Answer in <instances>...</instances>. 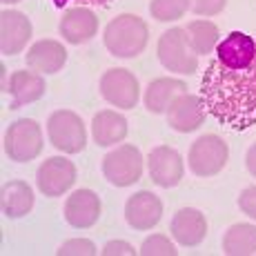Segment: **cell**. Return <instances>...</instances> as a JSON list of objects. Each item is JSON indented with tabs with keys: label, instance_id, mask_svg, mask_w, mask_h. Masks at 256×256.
<instances>
[{
	"label": "cell",
	"instance_id": "1",
	"mask_svg": "<svg viewBox=\"0 0 256 256\" xmlns=\"http://www.w3.org/2000/svg\"><path fill=\"white\" fill-rule=\"evenodd\" d=\"M205 110L234 132L256 127V56L248 67L228 70L212 60L200 80Z\"/></svg>",
	"mask_w": 256,
	"mask_h": 256
},
{
	"label": "cell",
	"instance_id": "2",
	"mask_svg": "<svg viewBox=\"0 0 256 256\" xmlns=\"http://www.w3.org/2000/svg\"><path fill=\"white\" fill-rule=\"evenodd\" d=\"M107 52L116 58H136L150 42V27L136 14H120L105 27L102 34Z\"/></svg>",
	"mask_w": 256,
	"mask_h": 256
},
{
	"label": "cell",
	"instance_id": "3",
	"mask_svg": "<svg viewBox=\"0 0 256 256\" xmlns=\"http://www.w3.org/2000/svg\"><path fill=\"white\" fill-rule=\"evenodd\" d=\"M156 54H158L160 65L167 72L185 74V76H192V74L198 72V54L194 52L190 36H187V29L183 27L167 29L158 38Z\"/></svg>",
	"mask_w": 256,
	"mask_h": 256
},
{
	"label": "cell",
	"instance_id": "4",
	"mask_svg": "<svg viewBox=\"0 0 256 256\" xmlns=\"http://www.w3.org/2000/svg\"><path fill=\"white\" fill-rule=\"evenodd\" d=\"M4 154L14 163H29L42 154V127L34 118H18L4 132Z\"/></svg>",
	"mask_w": 256,
	"mask_h": 256
},
{
	"label": "cell",
	"instance_id": "5",
	"mask_svg": "<svg viewBox=\"0 0 256 256\" xmlns=\"http://www.w3.org/2000/svg\"><path fill=\"white\" fill-rule=\"evenodd\" d=\"M228 160L230 147L216 134H205L196 138L190 147V154H187V165H190L192 174L198 178H212V176L220 174Z\"/></svg>",
	"mask_w": 256,
	"mask_h": 256
},
{
	"label": "cell",
	"instance_id": "6",
	"mask_svg": "<svg viewBox=\"0 0 256 256\" xmlns=\"http://www.w3.org/2000/svg\"><path fill=\"white\" fill-rule=\"evenodd\" d=\"M49 142L62 154H78L87 145V130L82 118L72 110H58L47 120Z\"/></svg>",
	"mask_w": 256,
	"mask_h": 256
},
{
	"label": "cell",
	"instance_id": "7",
	"mask_svg": "<svg viewBox=\"0 0 256 256\" xmlns=\"http://www.w3.org/2000/svg\"><path fill=\"white\" fill-rule=\"evenodd\" d=\"M142 165H145V158H142L140 150L136 145L125 142L102 158V174L114 187H130L140 180Z\"/></svg>",
	"mask_w": 256,
	"mask_h": 256
},
{
	"label": "cell",
	"instance_id": "8",
	"mask_svg": "<svg viewBox=\"0 0 256 256\" xmlns=\"http://www.w3.org/2000/svg\"><path fill=\"white\" fill-rule=\"evenodd\" d=\"M100 96L114 107L134 110L140 98L138 78L130 70H122V67L107 70L100 78Z\"/></svg>",
	"mask_w": 256,
	"mask_h": 256
},
{
	"label": "cell",
	"instance_id": "9",
	"mask_svg": "<svg viewBox=\"0 0 256 256\" xmlns=\"http://www.w3.org/2000/svg\"><path fill=\"white\" fill-rule=\"evenodd\" d=\"M76 165L67 160L65 156H52V158L42 160V165L36 172V185L42 192V196L56 198L70 192L76 183Z\"/></svg>",
	"mask_w": 256,
	"mask_h": 256
},
{
	"label": "cell",
	"instance_id": "10",
	"mask_svg": "<svg viewBox=\"0 0 256 256\" xmlns=\"http://www.w3.org/2000/svg\"><path fill=\"white\" fill-rule=\"evenodd\" d=\"M163 218V200L150 190H140L132 194L125 203V220L136 232H147L156 228Z\"/></svg>",
	"mask_w": 256,
	"mask_h": 256
},
{
	"label": "cell",
	"instance_id": "11",
	"mask_svg": "<svg viewBox=\"0 0 256 256\" xmlns=\"http://www.w3.org/2000/svg\"><path fill=\"white\" fill-rule=\"evenodd\" d=\"M147 167H150V178L158 187H176L183 180L185 174V163L183 156L170 145H158L150 152L147 158Z\"/></svg>",
	"mask_w": 256,
	"mask_h": 256
},
{
	"label": "cell",
	"instance_id": "12",
	"mask_svg": "<svg viewBox=\"0 0 256 256\" xmlns=\"http://www.w3.org/2000/svg\"><path fill=\"white\" fill-rule=\"evenodd\" d=\"M167 125L178 134H192L205 120V105L203 98L196 94H180L170 107H167Z\"/></svg>",
	"mask_w": 256,
	"mask_h": 256
},
{
	"label": "cell",
	"instance_id": "13",
	"mask_svg": "<svg viewBox=\"0 0 256 256\" xmlns=\"http://www.w3.org/2000/svg\"><path fill=\"white\" fill-rule=\"evenodd\" d=\"M32 20L22 12L4 9L0 14V52L4 56H16L32 40Z\"/></svg>",
	"mask_w": 256,
	"mask_h": 256
},
{
	"label": "cell",
	"instance_id": "14",
	"mask_svg": "<svg viewBox=\"0 0 256 256\" xmlns=\"http://www.w3.org/2000/svg\"><path fill=\"white\" fill-rule=\"evenodd\" d=\"M100 196L92 190H76L65 203V220L76 230H90L100 218Z\"/></svg>",
	"mask_w": 256,
	"mask_h": 256
},
{
	"label": "cell",
	"instance_id": "15",
	"mask_svg": "<svg viewBox=\"0 0 256 256\" xmlns=\"http://www.w3.org/2000/svg\"><path fill=\"white\" fill-rule=\"evenodd\" d=\"M256 56V38L243 32H232L216 45V60L228 70L248 67Z\"/></svg>",
	"mask_w": 256,
	"mask_h": 256
},
{
	"label": "cell",
	"instance_id": "16",
	"mask_svg": "<svg viewBox=\"0 0 256 256\" xmlns=\"http://www.w3.org/2000/svg\"><path fill=\"white\" fill-rule=\"evenodd\" d=\"M170 232L178 245H183V248H196L208 236V218H205V214L200 210L183 208L176 212L174 218H172Z\"/></svg>",
	"mask_w": 256,
	"mask_h": 256
},
{
	"label": "cell",
	"instance_id": "17",
	"mask_svg": "<svg viewBox=\"0 0 256 256\" xmlns=\"http://www.w3.org/2000/svg\"><path fill=\"white\" fill-rule=\"evenodd\" d=\"M60 36L70 45H82V42L92 40L98 32V18L92 9L87 7H72L60 18Z\"/></svg>",
	"mask_w": 256,
	"mask_h": 256
},
{
	"label": "cell",
	"instance_id": "18",
	"mask_svg": "<svg viewBox=\"0 0 256 256\" xmlns=\"http://www.w3.org/2000/svg\"><path fill=\"white\" fill-rule=\"evenodd\" d=\"M67 62V49L58 40H38L34 42L27 52V65L32 72L38 74H56L65 67Z\"/></svg>",
	"mask_w": 256,
	"mask_h": 256
},
{
	"label": "cell",
	"instance_id": "19",
	"mask_svg": "<svg viewBox=\"0 0 256 256\" xmlns=\"http://www.w3.org/2000/svg\"><path fill=\"white\" fill-rule=\"evenodd\" d=\"M7 92L12 94V98H14L12 110H20L22 105L40 100L47 92V85H45V80H42V74L22 70V72H14L12 76H9Z\"/></svg>",
	"mask_w": 256,
	"mask_h": 256
},
{
	"label": "cell",
	"instance_id": "20",
	"mask_svg": "<svg viewBox=\"0 0 256 256\" xmlns=\"http://www.w3.org/2000/svg\"><path fill=\"white\" fill-rule=\"evenodd\" d=\"M130 132L127 118L114 110H102L92 120V136L98 147H112L116 142H122Z\"/></svg>",
	"mask_w": 256,
	"mask_h": 256
},
{
	"label": "cell",
	"instance_id": "21",
	"mask_svg": "<svg viewBox=\"0 0 256 256\" xmlns=\"http://www.w3.org/2000/svg\"><path fill=\"white\" fill-rule=\"evenodd\" d=\"M187 92V85L180 78H156L145 90V107L152 114H165L167 107Z\"/></svg>",
	"mask_w": 256,
	"mask_h": 256
},
{
	"label": "cell",
	"instance_id": "22",
	"mask_svg": "<svg viewBox=\"0 0 256 256\" xmlns=\"http://www.w3.org/2000/svg\"><path fill=\"white\" fill-rule=\"evenodd\" d=\"M34 210V190L24 180L2 185V212L7 218H22Z\"/></svg>",
	"mask_w": 256,
	"mask_h": 256
},
{
	"label": "cell",
	"instance_id": "23",
	"mask_svg": "<svg viewBox=\"0 0 256 256\" xmlns=\"http://www.w3.org/2000/svg\"><path fill=\"white\" fill-rule=\"evenodd\" d=\"M223 252L228 256L256 254V225L236 223L223 236Z\"/></svg>",
	"mask_w": 256,
	"mask_h": 256
},
{
	"label": "cell",
	"instance_id": "24",
	"mask_svg": "<svg viewBox=\"0 0 256 256\" xmlns=\"http://www.w3.org/2000/svg\"><path fill=\"white\" fill-rule=\"evenodd\" d=\"M187 36L198 56H208V54L218 45V27L210 20H192L187 24Z\"/></svg>",
	"mask_w": 256,
	"mask_h": 256
},
{
	"label": "cell",
	"instance_id": "25",
	"mask_svg": "<svg viewBox=\"0 0 256 256\" xmlns=\"http://www.w3.org/2000/svg\"><path fill=\"white\" fill-rule=\"evenodd\" d=\"M187 0H152L150 14L156 22H174L185 16L187 12Z\"/></svg>",
	"mask_w": 256,
	"mask_h": 256
},
{
	"label": "cell",
	"instance_id": "26",
	"mask_svg": "<svg viewBox=\"0 0 256 256\" xmlns=\"http://www.w3.org/2000/svg\"><path fill=\"white\" fill-rule=\"evenodd\" d=\"M138 254H142V256H176L178 250H176V245L172 243L165 234H152L150 238L142 240Z\"/></svg>",
	"mask_w": 256,
	"mask_h": 256
},
{
	"label": "cell",
	"instance_id": "27",
	"mask_svg": "<svg viewBox=\"0 0 256 256\" xmlns=\"http://www.w3.org/2000/svg\"><path fill=\"white\" fill-rule=\"evenodd\" d=\"M58 256H96V245L90 238H72L60 245Z\"/></svg>",
	"mask_w": 256,
	"mask_h": 256
},
{
	"label": "cell",
	"instance_id": "28",
	"mask_svg": "<svg viewBox=\"0 0 256 256\" xmlns=\"http://www.w3.org/2000/svg\"><path fill=\"white\" fill-rule=\"evenodd\" d=\"M225 4H228V0H187L190 12H194L196 16H203V18L218 16L225 9Z\"/></svg>",
	"mask_w": 256,
	"mask_h": 256
},
{
	"label": "cell",
	"instance_id": "29",
	"mask_svg": "<svg viewBox=\"0 0 256 256\" xmlns=\"http://www.w3.org/2000/svg\"><path fill=\"white\" fill-rule=\"evenodd\" d=\"M238 208L245 216L256 220V185L254 187H245L238 196Z\"/></svg>",
	"mask_w": 256,
	"mask_h": 256
},
{
	"label": "cell",
	"instance_id": "30",
	"mask_svg": "<svg viewBox=\"0 0 256 256\" xmlns=\"http://www.w3.org/2000/svg\"><path fill=\"white\" fill-rule=\"evenodd\" d=\"M136 252H138V250H136L132 243H127V240H110V243H105V248L100 250L102 256H118V254L134 256Z\"/></svg>",
	"mask_w": 256,
	"mask_h": 256
},
{
	"label": "cell",
	"instance_id": "31",
	"mask_svg": "<svg viewBox=\"0 0 256 256\" xmlns=\"http://www.w3.org/2000/svg\"><path fill=\"white\" fill-rule=\"evenodd\" d=\"M245 165H248V172L256 178V142L248 150V154H245Z\"/></svg>",
	"mask_w": 256,
	"mask_h": 256
},
{
	"label": "cell",
	"instance_id": "32",
	"mask_svg": "<svg viewBox=\"0 0 256 256\" xmlns=\"http://www.w3.org/2000/svg\"><path fill=\"white\" fill-rule=\"evenodd\" d=\"M74 2H78V4H107L110 0H74Z\"/></svg>",
	"mask_w": 256,
	"mask_h": 256
},
{
	"label": "cell",
	"instance_id": "33",
	"mask_svg": "<svg viewBox=\"0 0 256 256\" xmlns=\"http://www.w3.org/2000/svg\"><path fill=\"white\" fill-rule=\"evenodd\" d=\"M67 2H70V0H52V4H54V7H58V9H60V7H65Z\"/></svg>",
	"mask_w": 256,
	"mask_h": 256
},
{
	"label": "cell",
	"instance_id": "34",
	"mask_svg": "<svg viewBox=\"0 0 256 256\" xmlns=\"http://www.w3.org/2000/svg\"><path fill=\"white\" fill-rule=\"evenodd\" d=\"M4 4H14V2H20V0H2Z\"/></svg>",
	"mask_w": 256,
	"mask_h": 256
}]
</instances>
